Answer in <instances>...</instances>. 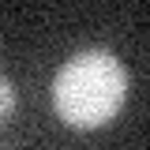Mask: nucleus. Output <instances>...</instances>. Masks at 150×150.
<instances>
[{"instance_id": "f257e3e1", "label": "nucleus", "mask_w": 150, "mask_h": 150, "mask_svg": "<svg viewBox=\"0 0 150 150\" xmlns=\"http://www.w3.org/2000/svg\"><path fill=\"white\" fill-rule=\"evenodd\" d=\"M128 98V71L105 49H86L64 60L53 79V109L75 131L105 128Z\"/></svg>"}, {"instance_id": "f03ea898", "label": "nucleus", "mask_w": 150, "mask_h": 150, "mask_svg": "<svg viewBox=\"0 0 150 150\" xmlns=\"http://www.w3.org/2000/svg\"><path fill=\"white\" fill-rule=\"evenodd\" d=\"M15 105H19V94H15V86H11V79H8V75H0V120H4V116H11Z\"/></svg>"}]
</instances>
